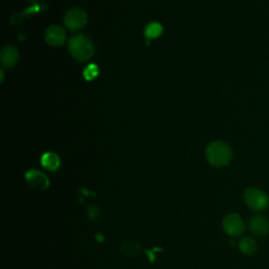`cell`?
<instances>
[{"label":"cell","mask_w":269,"mask_h":269,"mask_svg":"<svg viewBox=\"0 0 269 269\" xmlns=\"http://www.w3.org/2000/svg\"><path fill=\"white\" fill-rule=\"evenodd\" d=\"M208 162L216 167H223L229 164L232 152L230 147L224 142H214L208 145L206 150Z\"/></svg>","instance_id":"1"},{"label":"cell","mask_w":269,"mask_h":269,"mask_svg":"<svg viewBox=\"0 0 269 269\" xmlns=\"http://www.w3.org/2000/svg\"><path fill=\"white\" fill-rule=\"evenodd\" d=\"M69 49L72 56L79 61H86L94 55L92 41L83 35H78L70 39Z\"/></svg>","instance_id":"2"},{"label":"cell","mask_w":269,"mask_h":269,"mask_svg":"<svg viewBox=\"0 0 269 269\" xmlns=\"http://www.w3.org/2000/svg\"><path fill=\"white\" fill-rule=\"evenodd\" d=\"M244 199L247 206L254 212L264 210L269 205V197L267 194L259 188H248L244 194Z\"/></svg>","instance_id":"3"},{"label":"cell","mask_w":269,"mask_h":269,"mask_svg":"<svg viewBox=\"0 0 269 269\" xmlns=\"http://www.w3.org/2000/svg\"><path fill=\"white\" fill-rule=\"evenodd\" d=\"M87 17L81 9H72L64 17V24L71 31H79L86 24Z\"/></svg>","instance_id":"4"},{"label":"cell","mask_w":269,"mask_h":269,"mask_svg":"<svg viewBox=\"0 0 269 269\" xmlns=\"http://www.w3.org/2000/svg\"><path fill=\"white\" fill-rule=\"evenodd\" d=\"M245 225L241 217L237 214H231L224 218L223 229L230 237L240 236L244 231Z\"/></svg>","instance_id":"5"},{"label":"cell","mask_w":269,"mask_h":269,"mask_svg":"<svg viewBox=\"0 0 269 269\" xmlns=\"http://www.w3.org/2000/svg\"><path fill=\"white\" fill-rule=\"evenodd\" d=\"M25 180H26V182L30 184L32 187L36 188V190H39V191L47 190L49 185V180L46 176V174L39 171H36V170L28 171L25 173Z\"/></svg>","instance_id":"6"},{"label":"cell","mask_w":269,"mask_h":269,"mask_svg":"<svg viewBox=\"0 0 269 269\" xmlns=\"http://www.w3.org/2000/svg\"><path fill=\"white\" fill-rule=\"evenodd\" d=\"M46 40L49 46L59 47L65 41V32L62 27L58 25H52L48 28L46 34Z\"/></svg>","instance_id":"7"},{"label":"cell","mask_w":269,"mask_h":269,"mask_svg":"<svg viewBox=\"0 0 269 269\" xmlns=\"http://www.w3.org/2000/svg\"><path fill=\"white\" fill-rule=\"evenodd\" d=\"M249 229L257 236H265L269 232V221L263 216L253 217L249 222Z\"/></svg>","instance_id":"8"},{"label":"cell","mask_w":269,"mask_h":269,"mask_svg":"<svg viewBox=\"0 0 269 269\" xmlns=\"http://www.w3.org/2000/svg\"><path fill=\"white\" fill-rule=\"evenodd\" d=\"M0 58L4 68H12L18 60V52L13 47H6L2 49Z\"/></svg>","instance_id":"9"},{"label":"cell","mask_w":269,"mask_h":269,"mask_svg":"<svg viewBox=\"0 0 269 269\" xmlns=\"http://www.w3.org/2000/svg\"><path fill=\"white\" fill-rule=\"evenodd\" d=\"M41 164L45 169L55 171L60 166V158L58 157L54 152H46L45 155L41 157Z\"/></svg>","instance_id":"10"},{"label":"cell","mask_w":269,"mask_h":269,"mask_svg":"<svg viewBox=\"0 0 269 269\" xmlns=\"http://www.w3.org/2000/svg\"><path fill=\"white\" fill-rule=\"evenodd\" d=\"M141 249L140 245L132 240H128V241L123 242L120 246V250L123 254H125L127 257H135L139 253Z\"/></svg>","instance_id":"11"},{"label":"cell","mask_w":269,"mask_h":269,"mask_svg":"<svg viewBox=\"0 0 269 269\" xmlns=\"http://www.w3.org/2000/svg\"><path fill=\"white\" fill-rule=\"evenodd\" d=\"M239 248L244 254H252L257 250V244L251 238L244 237L240 240Z\"/></svg>","instance_id":"12"},{"label":"cell","mask_w":269,"mask_h":269,"mask_svg":"<svg viewBox=\"0 0 269 269\" xmlns=\"http://www.w3.org/2000/svg\"><path fill=\"white\" fill-rule=\"evenodd\" d=\"M162 31L163 28L161 24H159L157 23H152L145 28V36H147V38L148 39H155L162 34Z\"/></svg>","instance_id":"13"},{"label":"cell","mask_w":269,"mask_h":269,"mask_svg":"<svg viewBox=\"0 0 269 269\" xmlns=\"http://www.w3.org/2000/svg\"><path fill=\"white\" fill-rule=\"evenodd\" d=\"M98 67L95 64H89L87 67L85 68L84 72H83V77L87 80V81H91V80L95 79L98 75Z\"/></svg>","instance_id":"14"}]
</instances>
